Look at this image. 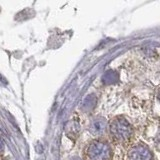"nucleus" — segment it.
<instances>
[{"label":"nucleus","mask_w":160,"mask_h":160,"mask_svg":"<svg viewBox=\"0 0 160 160\" xmlns=\"http://www.w3.org/2000/svg\"><path fill=\"white\" fill-rule=\"evenodd\" d=\"M110 134L115 142L121 145L128 144L133 138V127L123 117H115L110 123Z\"/></svg>","instance_id":"obj_1"},{"label":"nucleus","mask_w":160,"mask_h":160,"mask_svg":"<svg viewBox=\"0 0 160 160\" xmlns=\"http://www.w3.org/2000/svg\"><path fill=\"white\" fill-rule=\"evenodd\" d=\"M84 156L86 160H112L113 149L107 141L96 139L86 146Z\"/></svg>","instance_id":"obj_2"},{"label":"nucleus","mask_w":160,"mask_h":160,"mask_svg":"<svg viewBox=\"0 0 160 160\" xmlns=\"http://www.w3.org/2000/svg\"><path fill=\"white\" fill-rule=\"evenodd\" d=\"M128 160H154L153 153L144 143H137L129 149Z\"/></svg>","instance_id":"obj_3"},{"label":"nucleus","mask_w":160,"mask_h":160,"mask_svg":"<svg viewBox=\"0 0 160 160\" xmlns=\"http://www.w3.org/2000/svg\"><path fill=\"white\" fill-rule=\"evenodd\" d=\"M107 128V121L103 117H95L89 124V131L93 135H102Z\"/></svg>","instance_id":"obj_4"},{"label":"nucleus","mask_w":160,"mask_h":160,"mask_svg":"<svg viewBox=\"0 0 160 160\" xmlns=\"http://www.w3.org/2000/svg\"><path fill=\"white\" fill-rule=\"evenodd\" d=\"M154 144H155V147H156V149L158 150V151H160V129H159V131L157 132L156 136H155V138H154Z\"/></svg>","instance_id":"obj_5"},{"label":"nucleus","mask_w":160,"mask_h":160,"mask_svg":"<svg viewBox=\"0 0 160 160\" xmlns=\"http://www.w3.org/2000/svg\"><path fill=\"white\" fill-rule=\"evenodd\" d=\"M157 97H158V100H159V102H160V88L158 89V92H157Z\"/></svg>","instance_id":"obj_6"},{"label":"nucleus","mask_w":160,"mask_h":160,"mask_svg":"<svg viewBox=\"0 0 160 160\" xmlns=\"http://www.w3.org/2000/svg\"><path fill=\"white\" fill-rule=\"evenodd\" d=\"M72 160H81V159H80V158H77V157H75V158H73Z\"/></svg>","instance_id":"obj_7"}]
</instances>
